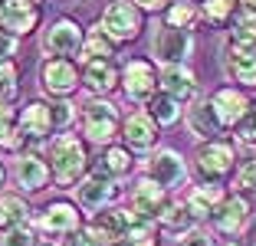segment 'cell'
<instances>
[{"label": "cell", "mask_w": 256, "mask_h": 246, "mask_svg": "<svg viewBox=\"0 0 256 246\" xmlns=\"http://www.w3.org/2000/svg\"><path fill=\"white\" fill-rule=\"evenodd\" d=\"M224 197H226L224 187H220L217 180H207V184H197L194 190L188 194V200H184V204H188V210L194 214V220H207V216L224 204Z\"/></svg>", "instance_id": "7402d4cb"}, {"label": "cell", "mask_w": 256, "mask_h": 246, "mask_svg": "<svg viewBox=\"0 0 256 246\" xmlns=\"http://www.w3.org/2000/svg\"><path fill=\"white\" fill-rule=\"evenodd\" d=\"M115 197H118V184L112 178H102V174H86L76 184V204L86 214H102Z\"/></svg>", "instance_id": "7c38bea8"}, {"label": "cell", "mask_w": 256, "mask_h": 246, "mask_svg": "<svg viewBox=\"0 0 256 246\" xmlns=\"http://www.w3.org/2000/svg\"><path fill=\"white\" fill-rule=\"evenodd\" d=\"M50 178H53V171H50V161H46L43 154H36V151H20V154H16L14 180L20 184V190L36 194V190H43V187L50 184Z\"/></svg>", "instance_id": "5bb4252c"}, {"label": "cell", "mask_w": 256, "mask_h": 246, "mask_svg": "<svg viewBox=\"0 0 256 246\" xmlns=\"http://www.w3.org/2000/svg\"><path fill=\"white\" fill-rule=\"evenodd\" d=\"M0 187H4V168H0Z\"/></svg>", "instance_id": "f6af8a7d"}, {"label": "cell", "mask_w": 256, "mask_h": 246, "mask_svg": "<svg viewBox=\"0 0 256 246\" xmlns=\"http://www.w3.org/2000/svg\"><path fill=\"white\" fill-rule=\"evenodd\" d=\"M236 138H240L246 148H256V115H246V118L236 125Z\"/></svg>", "instance_id": "f35d334b"}, {"label": "cell", "mask_w": 256, "mask_h": 246, "mask_svg": "<svg viewBox=\"0 0 256 246\" xmlns=\"http://www.w3.org/2000/svg\"><path fill=\"white\" fill-rule=\"evenodd\" d=\"M16 79L20 69L14 60H0V102H14L16 98Z\"/></svg>", "instance_id": "836d02e7"}, {"label": "cell", "mask_w": 256, "mask_h": 246, "mask_svg": "<svg viewBox=\"0 0 256 246\" xmlns=\"http://www.w3.org/2000/svg\"><path fill=\"white\" fill-rule=\"evenodd\" d=\"M16 125H20L26 144H30V142L33 144L46 142V138L56 132V125H53V105H46V102H26L20 108V115H16Z\"/></svg>", "instance_id": "9a60e30c"}, {"label": "cell", "mask_w": 256, "mask_h": 246, "mask_svg": "<svg viewBox=\"0 0 256 246\" xmlns=\"http://www.w3.org/2000/svg\"><path fill=\"white\" fill-rule=\"evenodd\" d=\"M36 246H56V243H36Z\"/></svg>", "instance_id": "bcb514c9"}, {"label": "cell", "mask_w": 256, "mask_h": 246, "mask_svg": "<svg viewBox=\"0 0 256 246\" xmlns=\"http://www.w3.org/2000/svg\"><path fill=\"white\" fill-rule=\"evenodd\" d=\"M158 86H161L164 96H171L174 102H181V105H188V102L197 98V76L190 72L188 66H161Z\"/></svg>", "instance_id": "ac0fdd59"}, {"label": "cell", "mask_w": 256, "mask_h": 246, "mask_svg": "<svg viewBox=\"0 0 256 246\" xmlns=\"http://www.w3.org/2000/svg\"><path fill=\"white\" fill-rule=\"evenodd\" d=\"M40 0H0V30L14 33V36H26L40 26Z\"/></svg>", "instance_id": "30bf717a"}, {"label": "cell", "mask_w": 256, "mask_h": 246, "mask_svg": "<svg viewBox=\"0 0 256 246\" xmlns=\"http://www.w3.org/2000/svg\"><path fill=\"white\" fill-rule=\"evenodd\" d=\"M210 108H214V115H217L220 128H236L250 115V98L243 96L240 89L224 86V89H217L210 96Z\"/></svg>", "instance_id": "2e32d148"}, {"label": "cell", "mask_w": 256, "mask_h": 246, "mask_svg": "<svg viewBox=\"0 0 256 246\" xmlns=\"http://www.w3.org/2000/svg\"><path fill=\"white\" fill-rule=\"evenodd\" d=\"M253 115H256V108H253Z\"/></svg>", "instance_id": "c3c4849f"}, {"label": "cell", "mask_w": 256, "mask_h": 246, "mask_svg": "<svg viewBox=\"0 0 256 246\" xmlns=\"http://www.w3.org/2000/svg\"><path fill=\"white\" fill-rule=\"evenodd\" d=\"M226 72L240 86H256V33L230 30V36H226Z\"/></svg>", "instance_id": "7a4b0ae2"}, {"label": "cell", "mask_w": 256, "mask_h": 246, "mask_svg": "<svg viewBox=\"0 0 256 246\" xmlns=\"http://www.w3.org/2000/svg\"><path fill=\"white\" fill-rule=\"evenodd\" d=\"M246 246H256V216L246 224Z\"/></svg>", "instance_id": "7bdbcfd3"}, {"label": "cell", "mask_w": 256, "mask_h": 246, "mask_svg": "<svg viewBox=\"0 0 256 246\" xmlns=\"http://www.w3.org/2000/svg\"><path fill=\"white\" fill-rule=\"evenodd\" d=\"M122 92L128 102H148L158 92V72L148 60H128L122 66V79H118Z\"/></svg>", "instance_id": "ba28073f"}, {"label": "cell", "mask_w": 256, "mask_h": 246, "mask_svg": "<svg viewBox=\"0 0 256 246\" xmlns=\"http://www.w3.org/2000/svg\"><path fill=\"white\" fill-rule=\"evenodd\" d=\"M40 226H43L46 233H53V236H69V233H76L82 226V214L69 200H53L40 214Z\"/></svg>", "instance_id": "d6986e66"}, {"label": "cell", "mask_w": 256, "mask_h": 246, "mask_svg": "<svg viewBox=\"0 0 256 246\" xmlns=\"http://www.w3.org/2000/svg\"><path fill=\"white\" fill-rule=\"evenodd\" d=\"M200 16V7L194 0H171L164 7V23L168 26H178V30H190Z\"/></svg>", "instance_id": "4dcf8cb0"}, {"label": "cell", "mask_w": 256, "mask_h": 246, "mask_svg": "<svg viewBox=\"0 0 256 246\" xmlns=\"http://www.w3.org/2000/svg\"><path fill=\"white\" fill-rule=\"evenodd\" d=\"M148 115L154 118V125L168 128V125H174V122L181 118V102H174L164 92H154V96L148 98Z\"/></svg>", "instance_id": "f546056e"}, {"label": "cell", "mask_w": 256, "mask_h": 246, "mask_svg": "<svg viewBox=\"0 0 256 246\" xmlns=\"http://www.w3.org/2000/svg\"><path fill=\"white\" fill-rule=\"evenodd\" d=\"M30 220V204L20 194H0V230L7 233L14 226H23Z\"/></svg>", "instance_id": "4316f807"}, {"label": "cell", "mask_w": 256, "mask_h": 246, "mask_svg": "<svg viewBox=\"0 0 256 246\" xmlns=\"http://www.w3.org/2000/svg\"><path fill=\"white\" fill-rule=\"evenodd\" d=\"M210 220H214V230H217V233H224V236H236V233L246 230V224H250L246 197H240V194L224 197V204L210 214Z\"/></svg>", "instance_id": "e0dca14e"}, {"label": "cell", "mask_w": 256, "mask_h": 246, "mask_svg": "<svg viewBox=\"0 0 256 246\" xmlns=\"http://www.w3.org/2000/svg\"><path fill=\"white\" fill-rule=\"evenodd\" d=\"M118 43L102 30V23H92L82 36V50H79V60L82 62H92V60H112Z\"/></svg>", "instance_id": "cb8c5ba5"}, {"label": "cell", "mask_w": 256, "mask_h": 246, "mask_svg": "<svg viewBox=\"0 0 256 246\" xmlns=\"http://www.w3.org/2000/svg\"><path fill=\"white\" fill-rule=\"evenodd\" d=\"M144 178L158 180L168 194H171L174 187H181L184 180H188V164H184L181 151H174V148H158V151H151L148 164H144Z\"/></svg>", "instance_id": "52a82bcc"}, {"label": "cell", "mask_w": 256, "mask_h": 246, "mask_svg": "<svg viewBox=\"0 0 256 246\" xmlns=\"http://www.w3.org/2000/svg\"><path fill=\"white\" fill-rule=\"evenodd\" d=\"M168 204H171V194H168L158 180H151V178L135 180V187H132V210H135L142 220H151V224H154V220L164 214Z\"/></svg>", "instance_id": "4fadbf2b"}, {"label": "cell", "mask_w": 256, "mask_h": 246, "mask_svg": "<svg viewBox=\"0 0 256 246\" xmlns=\"http://www.w3.org/2000/svg\"><path fill=\"white\" fill-rule=\"evenodd\" d=\"M72 122H76V105L66 102V98H60V102L53 105V125H56V132H66Z\"/></svg>", "instance_id": "8d00e7d4"}, {"label": "cell", "mask_w": 256, "mask_h": 246, "mask_svg": "<svg viewBox=\"0 0 256 246\" xmlns=\"http://www.w3.org/2000/svg\"><path fill=\"white\" fill-rule=\"evenodd\" d=\"M224 246H240V243H224Z\"/></svg>", "instance_id": "7dc6e473"}, {"label": "cell", "mask_w": 256, "mask_h": 246, "mask_svg": "<svg viewBox=\"0 0 256 246\" xmlns=\"http://www.w3.org/2000/svg\"><path fill=\"white\" fill-rule=\"evenodd\" d=\"M26 144L20 125H16V115L10 108V102H0V148L4 151H20Z\"/></svg>", "instance_id": "f1b7e54d"}, {"label": "cell", "mask_w": 256, "mask_h": 246, "mask_svg": "<svg viewBox=\"0 0 256 246\" xmlns=\"http://www.w3.org/2000/svg\"><path fill=\"white\" fill-rule=\"evenodd\" d=\"M158 224H161V230H168V233H181V236H184V233L194 230L197 220H194V214L188 210V204H184V200H171V204L164 207V214L158 216Z\"/></svg>", "instance_id": "83f0119b"}, {"label": "cell", "mask_w": 256, "mask_h": 246, "mask_svg": "<svg viewBox=\"0 0 256 246\" xmlns=\"http://www.w3.org/2000/svg\"><path fill=\"white\" fill-rule=\"evenodd\" d=\"M82 134L86 142L108 148L118 138V108L106 98H92L82 108Z\"/></svg>", "instance_id": "277c9868"}, {"label": "cell", "mask_w": 256, "mask_h": 246, "mask_svg": "<svg viewBox=\"0 0 256 246\" xmlns=\"http://www.w3.org/2000/svg\"><path fill=\"white\" fill-rule=\"evenodd\" d=\"M112 246H158V233H154V224L138 216L135 224L125 230V236L115 240Z\"/></svg>", "instance_id": "1f68e13d"}, {"label": "cell", "mask_w": 256, "mask_h": 246, "mask_svg": "<svg viewBox=\"0 0 256 246\" xmlns=\"http://www.w3.org/2000/svg\"><path fill=\"white\" fill-rule=\"evenodd\" d=\"M243 7H253L256 10V0H243Z\"/></svg>", "instance_id": "ee69618b"}, {"label": "cell", "mask_w": 256, "mask_h": 246, "mask_svg": "<svg viewBox=\"0 0 256 246\" xmlns=\"http://www.w3.org/2000/svg\"><path fill=\"white\" fill-rule=\"evenodd\" d=\"M122 72L115 69L112 60H92L82 62V86L92 92V96H108L112 89H118Z\"/></svg>", "instance_id": "44dd1931"}, {"label": "cell", "mask_w": 256, "mask_h": 246, "mask_svg": "<svg viewBox=\"0 0 256 246\" xmlns=\"http://www.w3.org/2000/svg\"><path fill=\"white\" fill-rule=\"evenodd\" d=\"M234 10H236L234 0H200V20L210 23V26H224V23H230Z\"/></svg>", "instance_id": "d6a6232c"}, {"label": "cell", "mask_w": 256, "mask_h": 246, "mask_svg": "<svg viewBox=\"0 0 256 246\" xmlns=\"http://www.w3.org/2000/svg\"><path fill=\"white\" fill-rule=\"evenodd\" d=\"M16 50H20V36H14V33L0 30V60H14Z\"/></svg>", "instance_id": "ab89813d"}, {"label": "cell", "mask_w": 256, "mask_h": 246, "mask_svg": "<svg viewBox=\"0 0 256 246\" xmlns=\"http://www.w3.org/2000/svg\"><path fill=\"white\" fill-rule=\"evenodd\" d=\"M82 36H86V30L72 20V16H60V20L50 23V30L43 33L40 46H43V52L50 56V60H69V56H79Z\"/></svg>", "instance_id": "8992f818"}, {"label": "cell", "mask_w": 256, "mask_h": 246, "mask_svg": "<svg viewBox=\"0 0 256 246\" xmlns=\"http://www.w3.org/2000/svg\"><path fill=\"white\" fill-rule=\"evenodd\" d=\"M138 220L135 210H122V207H112L106 210V214H96V220H92V226H96L102 236H106V243H115V240L125 236V230Z\"/></svg>", "instance_id": "d4e9b609"}, {"label": "cell", "mask_w": 256, "mask_h": 246, "mask_svg": "<svg viewBox=\"0 0 256 246\" xmlns=\"http://www.w3.org/2000/svg\"><path fill=\"white\" fill-rule=\"evenodd\" d=\"M132 151L128 148H118V144H108L102 154H98V161H96V168H92V174H102V178H112V180H118V178H125L128 171H132Z\"/></svg>", "instance_id": "484cf974"}, {"label": "cell", "mask_w": 256, "mask_h": 246, "mask_svg": "<svg viewBox=\"0 0 256 246\" xmlns=\"http://www.w3.org/2000/svg\"><path fill=\"white\" fill-rule=\"evenodd\" d=\"M122 138L128 151H151L158 142V125L148 112H132L122 125Z\"/></svg>", "instance_id": "ffe728a7"}, {"label": "cell", "mask_w": 256, "mask_h": 246, "mask_svg": "<svg viewBox=\"0 0 256 246\" xmlns=\"http://www.w3.org/2000/svg\"><path fill=\"white\" fill-rule=\"evenodd\" d=\"M236 190H253L256 194V161H243L236 171Z\"/></svg>", "instance_id": "74e56055"}, {"label": "cell", "mask_w": 256, "mask_h": 246, "mask_svg": "<svg viewBox=\"0 0 256 246\" xmlns=\"http://www.w3.org/2000/svg\"><path fill=\"white\" fill-rule=\"evenodd\" d=\"M46 161H50V171H53L56 184L60 187H76L86 178V168H89V154H86L82 138L76 134H56L50 142V151H46Z\"/></svg>", "instance_id": "6da1fadb"}, {"label": "cell", "mask_w": 256, "mask_h": 246, "mask_svg": "<svg viewBox=\"0 0 256 246\" xmlns=\"http://www.w3.org/2000/svg\"><path fill=\"white\" fill-rule=\"evenodd\" d=\"M40 79H43V89L53 98H69L82 86V72L72 60H46L43 69H40Z\"/></svg>", "instance_id": "8fae6325"}, {"label": "cell", "mask_w": 256, "mask_h": 246, "mask_svg": "<svg viewBox=\"0 0 256 246\" xmlns=\"http://www.w3.org/2000/svg\"><path fill=\"white\" fill-rule=\"evenodd\" d=\"M62 246H108V243H106V236L89 224V226H79L76 233H69V236L62 240Z\"/></svg>", "instance_id": "e575fe53"}, {"label": "cell", "mask_w": 256, "mask_h": 246, "mask_svg": "<svg viewBox=\"0 0 256 246\" xmlns=\"http://www.w3.org/2000/svg\"><path fill=\"white\" fill-rule=\"evenodd\" d=\"M234 164H236V151H234L230 142H224V138L200 142V148H197V171L207 180L226 178V174L234 171Z\"/></svg>", "instance_id": "9c48e42d"}, {"label": "cell", "mask_w": 256, "mask_h": 246, "mask_svg": "<svg viewBox=\"0 0 256 246\" xmlns=\"http://www.w3.org/2000/svg\"><path fill=\"white\" fill-rule=\"evenodd\" d=\"M188 132L194 134V138H200V142H214L224 128H220V122H217V115H214V108H210V102H194L188 108Z\"/></svg>", "instance_id": "603a6c76"}, {"label": "cell", "mask_w": 256, "mask_h": 246, "mask_svg": "<svg viewBox=\"0 0 256 246\" xmlns=\"http://www.w3.org/2000/svg\"><path fill=\"white\" fill-rule=\"evenodd\" d=\"M102 30L115 40V43H132L138 33L144 30V14L132 4V0H112L102 10Z\"/></svg>", "instance_id": "5b68a950"}, {"label": "cell", "mask_w": 256, "mask_h": 246, "mask_svg": "<svg viewBox=\"0 0 256 246\" xmlns=\"http://www.w3.org/2000/svg\"><path fill=\"white\" fill-rule=\"evenodd\" d=\"M0 246H36V233H33V226H30V224L14 226V230L4 233Z\"/></svg>", "instance_id": "d590c367"}, {"label": "cell", "mask_w": 256, "mask_h": 246, "mask_svg": "<svg viewBox=\"0 0 256 246\" xmlns=\"http://www.w3.org/2000/svg\"><path fill=\"white\" fill-rule=\"evenodd\" d=\"M181 246H214V236L207 230H190V233H184Z\"/></svg>", "instance_id": "60d3db41"}, {"label": "cell", "mask_w": 256, "mask_h": 246, "mask_svg": "<svg viewBox=\"0 0 256 246\" xmlns=\"http://www.w3.org/2000/svg\"><path fill=\"white\" fill-rule=\"evenodd\" d=\"M132 4H135L138 10H161V7H168V0H132Z\"/></svg>", "instance_id": "b9f144b4"}, {"label": "cell", "mask_w": 256, "mask_h": 246, "mask_svg": "<svg viewBox=\"0 0 256 246\" xmlns=\"http://www.w3.org/2000/svg\"><path fill=\"white\" fill-rule=\"evenodd\" d=\"M151 52L161 66H188V56L194 52V36H190V30L158 23L154 36H151Z\"/></svg>", "instance_id": "3957f363"}]
</instances>
